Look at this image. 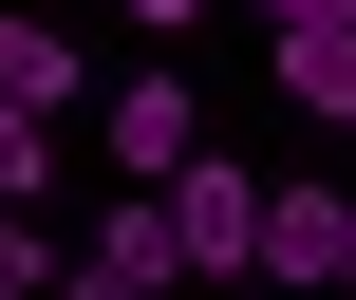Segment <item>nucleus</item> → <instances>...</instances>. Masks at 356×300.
I'll return each instance as SVG.
<instances>
[{"mask_svg": "<svg viewBox=\"0 0 356 300\" xmlns=\"http://www.w3.org/2000/svg\"><path fill=\"white\" fill-rule=\"evenodd\" d=\"M150 207H169V263H188V282H263V169L188 150V169H169Z\"/></svg>", "mask_w": 356, "mask_h": 300, "instance_id": "nucleus-1", "label": "nucleus"}, {"mask_svg": "<svg viewBox=\"0 0 356 300\" xmlns=\"http://www.w3.org/2000/svg\"><path fill=\"white\" fill-rule=\"evenodd\" d=\"M94 150H113V188H169V169L207 150V113H188V75H169V56H150V75H113V94H94Z\"/></svg>", "mask_w": 356, "mask_h": 300, "instance_id": "nucleus-2", "label": "nucleus"}, {"mask_svg": "<svg viewBox=\"0 0 356 300\" xmlns=\"http://www.w3.org/2000/svg\"><path fill=\"white\" fill-rule=\"evenodd\" d=\"M282 94L319 132H356V0H282Z\"/></svg>", "mask_w": 356, "mask_h": 300, "instance_id": "nucleus-3", "label": "nucleus"}, {"mask_svg": "<svg viewBox=\"0 0 356 300\" xmlns=\"http://www.w3.org/2000/svg\"><path fill=\"white\" fill-rule=\"evenodd\" d=\"M338 226H356L338 188H263V282L282 300H338Z\"/></svg>", "mask_w": 356, "mask_h": 300, "instance_id": "nucleus-4", "label": "nucleus"}, {"mask_svg": "<svg viewBox=\"0 0 356 300\" xmlns=\"http://www.w3.org/2000/svg\"><path fill=\"white\" fill-rule=\"evenodd\" d=\"M0 94H19V113H75V94H94V75H75V38H56L38 0L0 19Z\"/></svg>", "mask_w": 356, "mask_h": 300, "instance_id": "nucleus-5", "label": "nucleus"}, {"mask_svg": "<svg viewBox=\"0 0 356 300\" xmlns=\"http://www.w3.org/2000/svg\"><path fill=\"white\" fill-rule=\"evenodd\" d=\"M56 282H75V244H56L38 207H0V300H56Z\"/></svg>", "mask_w": 356, "mask_h": 300, "instance_id": "nucleus-6", "label": "nucleus"}, {"mask_svg": "<svg viewBox=\"0 0 356 300\" xmlns=\"http://www.w3.org/2000/svg\"><path fill=\"white\" fill-rule=\"evenodd\" d=\"M38 188H56V113H19V94H0V207H38Z\"/></svg>", "mask_w": 356, "mask_h": 300, "instance_id": "nucleus-7", "label": "nucleus"}, {"mask_svg": "<svg viewBox=\"0 0 356 300\" xmlns=\"http://www.w3.org/2000/svg\"><path fill=\"white\" fill-rule=\"evenodd\" d=\"M131 19H150V56H169V38H188V19H207V0H131Z\"/></svg>", "mask_w": 356, "mask_h": 300, "instance_id": "nucleus-8", "label": "nucleus"}, {"mask_svg": "<svg viewBox=\"0 0 356 300\" xmlns=\"http://www.w3.org/2000/svg\"><path fill=\"white\" fill-rule=\"evenodd\" d=\"M338 300H356V226H338Z\"/></svg>", "mask_w": 356, "mask_h": 300, "instance_id": "nucleus-9", "label": "nucleus"}]
</instances>
